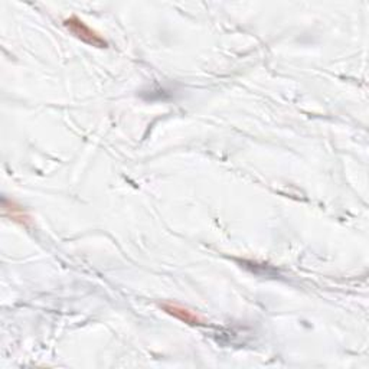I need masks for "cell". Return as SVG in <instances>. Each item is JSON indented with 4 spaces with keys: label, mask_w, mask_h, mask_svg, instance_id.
Masks as SVG:
<instances>
[{
    "label": "cell",
    "mask_w": 369,
    "mask_h": 369,
    "mask_svg": "<svg viewBox=\"0 0 369 369\" xmlns=\"http://www.w3.org/2000/svg\"><path fill=\"white\" fill-rule=\"evenodd\" d=\"M162 309L165 311L168 315L176 317L178 320L183 322V323H187V324H191V326H198V324H203V319L194 313L192 311H189L188 307H183L178 303H163L162 304Z\"/></svg>",
    "instance_id": "cell-2"
},
{
    "label": "cell",
    "mask_w": 369,
    "mask_h": 369,
    "mask_svg": "<svg viewBox=\"0 0 369 369\" xmlns=\"http://www.w3.org/2000/svg\"><path fill=\"white\" fill-rule=\"evenodd\" d=\"M65 28L75 36L78 38L81 42H84L87 45L95 47V48H107V40L102 38L98 32L91 29L84 20H81L77 16H71L64 20Z\"/></svg>",
    "instance_id": "cell-1"
}]
</instances>
